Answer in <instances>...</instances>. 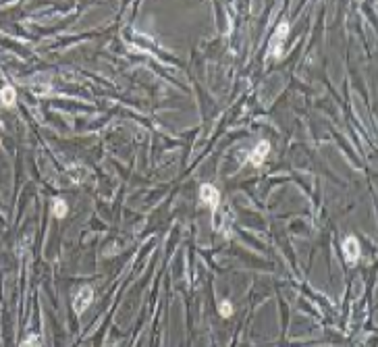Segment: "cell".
I'll return each mask as SVG.
<instances>
[{"label": "cell", "mask_w": 378, "mask_h": 347, "mask_svg": "<svg viewBox=\"0 0 378 347\" xmlns=\"http://www.w3.org/2000/svg\"><path fill=\"white\" fill-rule=\"evenodd\" d=\"M218 310H221V314L225 316V318H227V316H231L233 314V306H231V302H221V304H218Z\"/></svg>", "instance_id": "cell-9"}, {"label": "cell", "mask_w": 378, "mask_h": 347, "mask_svg": "<svg viewBox=\"0 0 378 347\" xmlns=\"http://www.w3.org/2000/svg\"><path fill=\"white\" fill-rule=\"evenodd\" d=\"M268 152H270V144H268V142H260L256 146V150L250 154V164L260 166L264 162V158L268 156Z\"/></svg>", "instance_id": "cell-5"}, {"label": "cell", "mask_w": 378, "mask_h": 347, "mask_svg": "<svg viewBox=\"0 0 378 347\" xmlns=\"http://www.w3.org/2000/svg\"><path fill=\"white\" fill-rule=\"evenodd\" d=\"M67 202L61 200V197H54V202H52V214L56 216V219H63V216L67 214Z\"/></svg>", "instance_id": "cell-7"}, {"label": "cell", "mask_w": 378, "mask_h": 347, "mask_svg": "<svg viewBox=\"0 0 378 347\" xmlns=\"http://www.w3.org/2000/svg\"><path fill=\"white\" fill-rule=\"evenodd\" d=\"M287 36H289V23L287 21H281L278 23V27H276V32H274V36H272V39H270V54L274 56V58H278L283 54V42L287 39Z\"/></svg>", "instance_id": "cell-1"}, {"label": "cell", "mask_w": 378, "mask_h": 347, "mask_svg": "<svg viewBox=\"0 0 378 347\" xmlns=\"http://www.w3.org/2000/svg\"><path fill=\"white\" fill-rule=\"evenodd\" d=\"M92 300H94V291H92V287H89V285L81 287V289L77 291V295H75V302H73V308H75V312H77V314H83V312L89 308V304H92Z\"/></svg>", "instance_id": "cell-2"}, {"label": "cell", "mask_w": 378, "mask_h": 347, "mask_svg": "<svg viewBox=\"0 0 378 347\" xmlns=\"http://www.w3.org/2000/svg\"><path fill=\"white\" fill-rule=\"evenodd\" d=\"M15 98H17L15 87H13V85H4L2 92H0V102H2L4 106H13V104H15Z\"/></svg>", "instance_id": "cell-6"}, {"label": "cell", "mask_w": 378, "mask_h": 347, "mask_svg": "<svg viewBox=\"0 0 378 347\" xmlns=\"http://www.w3.org/2000/svg\"><path fill=\"white\" fill-rule=\"evenodd\" d=\"M343 256L349 264H355L360 260V243L355 237H345L343 239Z\"/></svg>", "instance_id": "cell-4"}, {"label": "cell", "mask_w": 378, "mask_h": 347, "mask_svg": "<svg viewBox=\"0 0 378 347\" xmlns=\"http://www.w3.org/2000/svg\"><path fill=\"white\" fill-rule=\"evenodd\" d=\"M200 197H202V202H204L206 206L212 208V210H216L218 204H221V192H218L216 187L210 185V183H204V185L200 187Z\"/></svg>", "instance_id": "cell-3"}, {"label": "cell", "mask_w": 378, "mask_h": 347, "mask_svg": "<svg viewBox=\"0 0 378 347\" xmlns=\"http://www.w3.org/2000/svg\"><path fill=\"white\" fill-rule=\"evenodd\" d=\"M19 347H42V337L39 335H29Z\"/></svg>", "instance_id": "cell-8"}]
</instances>
